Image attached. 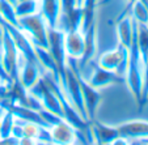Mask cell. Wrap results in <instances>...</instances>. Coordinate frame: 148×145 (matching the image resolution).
<instances>
[{"mask_svg":"<svg viewBox=\"0 0 148 145\" xmlns=\"http://www.w3.org/2000/svg\"><path fill=\"white\" fill-rule=\"evenodd\" d=\"M66 64L67 67L75 73L76 78H77L79 86L81 90V95H83V101H84V106L87 110V115L88 119L93 120L96 118V111H97L98 106L101 103V94L98 93V90L96 88H93L92 85L85 80V77L83 76L80 68L77 64V59H73L67 56V60H66Z\"/></svg>","mask_w":148,"mask_h":145,"instance_id":"6da1fadb","label":"cell"},{"mask_svg":"<svg viewBox=\"0 0 148 145\" xmlns=\"http://www.w3.org/2000/svg\"><path fill=\"white\" fill-rule=\"evenodd\" d=\"M18 28L26 34V37L30 39V42L34 46L43 48L49 47V41H47L49 26L39 12L30 14V16L18 18Z\"/></svg>","mask_w":148,"mask_h":145,"instance_id":"7a4b0ae2","label":"cell"},{"mask_svg":"<svg viewBox=\"0 0 148 145\" xmlns=\"http://www.w3.org/2000/svg\"><path fill=\"white\" fill-rule=\"evenodd\" d=\"M60 85L64 90V94L67 97L68 102L77 110V112L81 115L84 120L89 122L87 115V110H85V106H84V101H83V95H81V90L80 86H79L77 78H76L75 73L67 67L66 64V69L64 73L60 76Z\"/></svg>","mask_w":148,"mask_h":145,"instance_id":"3957f363","label":"cell"},{"mask_svg":"<svg viewBox=\"0 0 148 145\" xmlns=\"http://www.w3.org/2000/svg\"><path fill=\"white\" fill-rule=\"evenodd\" d=\"M29 94H32L33 97H36L39 101V103L42 105V107L49 111L54 112V114L59 115L63 118V110H62V103L59 101V98L56 97V94L51 90V88L47 85V82L45 81V78L39 77V80L32 88L28 89Z\"/></svg>","mask_w":148,"mask_h":145,"instance_id":"277c9868","label":"cell"},{"mask_svg":"<svg viewBox=\"0 0 148 145\" xmlns=\"http://www.w3.org/2000/svg\"><path fill=\"white\" fill-rule=\"evenodd\" d=\"M97 64L101 68L108 71H113L117 75L125 77L126 71H127V64H129V50L123 46L118 45L117 47L103 52L98 58Z\"/></svg>","mask_w":148,"mask_h":145,"instance_id":"5b68a950","label":"cell"},{"mask_svg":"<svg viewBox=\"0 0 148 145\" xmlns=\"http://www.w3.org/2000/svg\"><path fill=\"white\" fill-rule=\"evenodd\" d=\"M1 60L5 68L7 73L12 81H18V63H20V52L14 45L11 34L4 28V42H3V52H1Z\"/></svg>","mask_w":148,"mask_h":145,"instance_id":"8992f818","label":"cell"},{"mask_svg":"<svg viewBox=\"0 0 148 145\" xmlns=\"http://www.w3.org/2000/svg\"><path fill=\"white\" fill-rule=\"evenodd\" d=\"M47 41H49L47 50L50 51L54 60L56 61L59 72H60L62 76L64 73L66 60H67V55H66V50H64V31L59 30L56 28H47Z\"/></svg>","mask_w":148,"mask_h":145,"instance_id":"52a82bcc","label":"cell"},{"mask_svg":"<svg viewBox=\"0 0 148 145\" xmlns=\"http://www.w3.org/2000/svg\"><path fill=\"white\" fill-rule=\"evenodd\" d=\"M43 71L33 61L25 59L20 54V63H18V81L26 90L32 88L39 77L42 76Z\"/></svg>","mask_w":148,"mask_h":145,"instance_id":"ba28073f","label":"cell"},{"mask_svg":"<svg viewBox=\"0 0 148 145\" xmlns=\"http://www.w3.org/2000/svg\"><path fill=\"white\" fill-rule=\"evenodd\" d=\"M84 77H85V76H84ZM85 80H87L93 88H96V89L105 88L112 84H123V82H125V77L117 75V73L113 72V71L103 69V68H101L98 64L92 69L90 75L88 76V77H85Z\"/></svg>","mask_w":148,"mask_h":145,"instance_id":"9c48e42d","label":"cell"},{"mask_svg":"<svg viewBox=\"0 0 148 145\" xmlns=\"http://www.w3.org/2000/svg\"><path fill=\"white\" fill-rule=\"evenodd\" d=\"M89 131L90 136H92L93 144H112L118 136V127H112L108 124L100 123L97 120H89Z\"/></svg>","mask_w":148,"mask_h":145,"instance_id":"30bf717a","label":"cell"},{"mask_svg":"<svg viewBox=\"0 0 148 145\" xmlns=\"http://www.w3.org/2000/svg\"><path fill=\"white\" fill-rule=\"evenodd\" d=\"M84 52L81 58L77 60L80 71L89 64L96 54V46H97V21L92 24L87 30L84 31Z\"/></svg>","mask_w":148,"mask_h":145,"instance_id":"8fae6325","label":"cell"},{"mask_svg":"<svg viewBox=\"0 0 148 145\" xmlns=\"http://www.w3.org/2000/svg\"><path fill=\"white\" fill-rule=\"evenodd\" d=\"M50 133H51L53 144L67 145V144H75L76 142V128L72 127L66 120H62L60 123L51 127Z\"/></svg>","mask_w":148,"mask_h":145,"instance_id":"7c38bea8","label":"cell"},{"mask_svg":"<svg viewBox=\"0 0 148 145\" xmlns=\"http://www.w3.org/2000/svg\"><path fill=\"white\" fill-rule=\"evenodd\" d=\"M66 55L73 59H80L84 52V34L81 30H70L64 33Z\"/></svg>","mask_w":148,"mask_h":145,"instance_id":"4fadbf2b","label":"cell"},{"mask_svg":"<svg viewBox=\"0 0 148 145\" xmlns=\"http://www.w3.org/2000/svg\"><path fill=\"white\" fill-rule=\"evenodd\" d=\"M119 136L127 139V142L131 139L148 137V122L145 120H131L118 126Z\"/></svg>","mask_w":148,"mask_h":145,"instance_id":"5bb4252c","label":"cell"},{"mask_svg":"<svg viewBox=\"0 0 148 145\" xmlns=\"http://www.w3.org/2000/svg\"><path fill=\"white\" fill-rule=\"evenodd\" d=\"M134 29H135V20L131 14L122 17L117 24V37L119 41V45L129 50L132 45L134 39Z\"/></svg>","mask_w":148,"mask_h":145,"instance_id":"9a60e30c","label":"cell"},{"mask_svg":"<svg viewBox=\"0 0 148 145\" xmlns=\"http://www.w3.org/2000/svg\"><path fill=\"white\" fill-rule=\"evenodd\" d=\"M39 13L49 28H56L60 16V0H39Z\"/></svg>","mask_w":148,"mask_h":145,"instance_id":"2e32d148","label":"cell"},{"mask_svg":"<svg viewBox=\"0 0 148 145\" xmlns=\"http://www.w3.org/2000/svg\"><path fill=\"white\" fill-rule=\"evenodd\" d=\"M97 3H98V0H84L83 5H81L83 17H81V25H80V30L83 33L96 21Z\"/></svg>","mask_w":148,"mask_h":145,"instance_id":"e0dca14e","label":"cell"},{"mask_svg":"<svg viewBox=\"0 0 148 145\" xmlns=\"http://www.w3.org/2000/svg\"><path fill=\"white\" fill-rule=\"evenodd\" d=\"M14 12L17 18L37 13L39 12V0H18L14 4Z\"/></svg>","mask_w":148,"mask_h":145,"instance_id":"ac0fdd59","label":"cell"},{"mask_svg":"<svg viewBox=\"0 0 148 145\" xmlns=\"http://www.w3.org/2000/svg\"><path fill=\"white\" fill-rule=\"evenodd\" d=\"M14 115L9 110L3 109V114L0 118V140H4L12 135V128L14 124Z\"/></svg>","mask_w":148,"mask_h":145,"instance_id":"d6986e66","label":"cell"},{"mask_svg":"<svg viewBox=\"0 0 148 145\" xmlns=\"http://www.w3.org/2000/svg\"><path fill=\"white\" fill-rule=\"evenodd\" d=\"M0 14L3 21L18 28V18L14 12V4H12L8 0H0Z\"/></svg>","mask_w":148,"mask_h":145,"instance_id":"ffe728a7","label":"cell"},{"mask_svg":"<svg viewBox=\"0 0 148 145\" xmlns=\"http://www.w3.org/2000/svg\"><path fill=\"white\" fill-rule=\"evenodd\" d=\"M138 47L143 64L148 60V26L138 24Z\"/></svg>","mask_w":148,"mask_h":145,"instance_id":"44dd1931","label":"cell"},{"mask_svg":"<svg viewBox=\"0 0 148 145\" xmlns=\"http://www.w3.org/2000/svg\"><path fill=\"white\" fill-rule=\"evenodd\" d=\"M130 9H131V17L138 24L148 26V11L144 8V5L139 0H136L134 4H131Z\"/></svg>","mask_w":148,"mask_h":145,"instance_id":"7402d4cb","label":"cell"},{"mask_svg":"<svg viewBox=\"0 0 148 145\" xmlns=\"http://www.w3.org/2000/svg\"><path fill=\"white\" fill-rule=\"evenodd\" d=\"M38 114H39V116L43 119V122H45L50 128L53 126H55V124H58V123H60L62 120H64L62 116H59V115H56V114H54V112L49 111V110L43 109V107L38 110Z\"/></svg>","mask_w":148,"mask_h":145,"instance_id":"603a6c76","label":"cell"},{"mask_svg":"<svg viewBox=\"0 0 148 145\" xmlns=\"http://www.w3.org/2000/svg\"><path fill=\"white\" fill-rule=\"evenodd\" d=\"M148 98V60L144 63V68H143V89H142V103L140 107L147 103Z\"/></svg>","mask_w":148,"mask_h":145,"instance_id":"cb8c5ba5","label":"cell"},{"mask_svg":"<svg viewBox=\"0 0 148 145\" xmlns=\"http://www.w3.org/2000/svg\"><path fill=\"white\" fill-rule=\"evenodd\" d=\"M76 7V0H60V16H68Z\"/></svg>","mask_w":148,"mask_h":145,"instance_id":"d4e9b609","label":"cell"},{"mask_svg":"<svg viewBox=\"0 0 148 145\" xmlns=\"http://www.w3.org/2000/svg\"><path fill=\"white\" fill-rule=\"evenodd\" d=\"M0 77H1V80H3L4 82H7V84H9V85H12V82H13V81H12V78L9 77V75L7 73L5 68H4L1 58H0Z\"/></svg>","mask_w":148,"mask_h":145,"instance_id":"484cf974","label":"cell"},{"mask_svg":"<svg viewBox=\"0 0 148 145\" xmlns=\"http://www.w3.org/2000/svg\"><path fill=\"white\" fill-rule=\"evenodd\" d=\"M3 42H4V26L0 24V58L3 52Z\"/></svg>","mask_w":148,"mask_h":145,"instance_id":"4316f807","label":"cell"},{"mask_svg":"<svg viewBox=\"0 0 148 145\" xmlns=\"http://www.w3.org/2000/svg\"><path fill=\"white\" fill-rule=\"evenodd\" d=\"M83 3H84V0H76V5L77 7H81L83 5Z\"/></svg>","mask_w":148,"mask_h":145,"instance_id":"83f0119b","label":"cell"},{"mask_svg":"<svg viewBox=\"0 0 148 145\" xmlns=\"http://www.w3.org/2000/svg\"><path fill=\"white\" fill-rule=\"evenodd\" d=\"M127 1H129V4H130V5H131V4H134L135 1H136V0H127Z\"/></svg>","mask_w":148,"mask_h":145,"instance_id":"f1b7e54d","label":"cell"},{"mask_svg":"<svg viewBox=\"0 0 148 145\" xmlns=\"http://www.w3.org/2000/svg\"><path fill=\"white\" fill-rule=\"evenodd\" d=\"M8 1H11V3H12V4H16V3H17V1H18V0H8Z\"/></svg>","mask_w":148,"mask_h":145,"instance_id":"f546056e","label":"cell"},{"mask_svg":"<svg viewBox=\"0 0 148 145\" xmlns=\"http://www.w3.org/2000/svg\"><path fill=\"white\" fill-rule=\"evenodd\" d=\"M1 82H4V81H3V80H1V77H0V84H1Z\"/></svg>","mask_w":148,"mask_h":145,"instance_id":"4dcf8cb0","label":"cell"},{"mask_svg":"<svg viewBox=\"0 0 148 145\" xmlns=\"http://www.w3.org/2000/svg\"><path fill=\"white\" fill-rule=\"evenodd\" d=\"M147 102H148V98H147Z\"/></svg>","mask_w":148,"mask_h":145,"instance_id":"1f68e13d","label":"cell"}]
</instances>
